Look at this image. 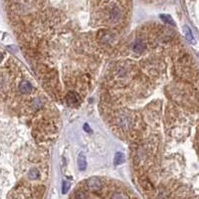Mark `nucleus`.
<instances>
[{"label":"nucleus","mask_w":199,"mask_h":199,"mask_svg":"<svg viewBox=\"0 0 199 199\" xmlns=\"http://www.w3.org/2000/svg\"><path fill=\"white\" fill-rule=\"evenodd\" d=\"M87 189H89L90 191H98L102 188V181L100 177H91L88 180H86L85 183Z\"/></svg>","instance_id":"f257e3e1"},{"label":"nucleus","mask_w":199,"mask_h":199,"mask_svg":"<svg viewBox=\"0 0 199 199\" xmlns=\"http://www.w3.org/2000/svg\"><path fill=\"white\" fill-rule=\"evenodd\" d=\"M66 101H67V104L69 105H71V107H76V105H78L80 104L81 99H80V96H79L78 93L69 92L67 94Z\"/></svg>","instance_id":"f03ea898"},{"label":"nucleus","mask_w":199,"mask_h":199,"mask_svg":"<svg viewBox=\"0 0 199 199\" xmlns=\"http://www.w3.org/2000/svg\"><path fill=\"white\" fill-rule=\"evenodd\" d=\"M19 91L22 93V94H25V95L30 94V93L33 91V87L28 81H26V80L21 81L19 84Z\"/></svg>","instance_id":"7ed1b4c3"},{"label":"nucleus","mask_w":199,"mask_h":199,"mask_svg":"<svg viewBox=\"0 0 199 199\" xmlns=\"http://www.w3.org/2000/svg\"><path fill=\"white\" fill-rule=\"evenodd\" d=\"M77 163H78L79 169L82 170V171H84V170L87 168V158H86V155L84 154V152H81V153L78 155Z\"/></svg>","instance_id":"20e7f679"},{"label":"nucleus","mask_w":199,"mask_h":199,"mask_svg":"<svg viewBox=\"0 0 199 199\" xmlns=\"http://www.w3.org/2000/svg\"><path fill=\"white\" fill-rule=\"evenodd\" d=\"M144 48H145V44L141 39L135 40V41L132 43V49H133V51L136 53H142L144 51Z\"/></svg>","instance_id":"39448f33"},{"label":"nucleus","mask_w":199,"mask_h":199,"mask_svg":"<svg viewBox=\"0 0 199 199\" xmlns=\"http://www.w3.org/2000/svg\"><path fill=\"white\" fill-rule=\"evenodd\" d=\"M120 18V10L119 7H114L111 8L110 11V20L111 22H117Z\"/></svg>","instance_id":"423d86ee"},{"label":"nucleus","mask_w":199,"mask_h":199,"mask_svg":"<svg viewBox=\"0 0 199 199\" xmlns=\"http://www.w3.org/2000/svg\"><path fill=\"white\" fill-rule=\"evenodd\" d=\"M183 32H184L185 37H186V39L188 40V42L194 43V36H193V34H192V31L190 28L188 26H184L183 27Z\"/></svg>","instance_id":"0eeeda50"},{"label":"nucleus","mask_w":199,"mask_h":199,"mask_svg":"<svg viewBox=\"0 0 199 199\" xmlns=\"http://www.w3.org/2000/svg\"><path fill=\"white\" fill-rule=\"evenodd\" d=\"M160 19L163 21L164 23H167V24H170L171 26H175V23H174V21L172 19V17L170 16V15H165V14H160L159 15Z\"/></svg>","instance_id":"6e6552de"},{"label":"nucleus","mask_w":199,"mask_h":199,"mask_svg":"<svg viewBox=\"0 0 199 199\" xmlns=\"http://www.w3.org/2000/svg\"><path fill=\"white\" fill-rule=\"evenodd\" d=\"M124 161V155L123 152H117L114 155V164L116 165H120V164L123 163Z\"/></svg>","instance_id":"1a4fd4ad"},{"label":"nucleus","mask_w":199,"mask_h":199,"mask_svg":"<svg viewBox=\"0 0 199 199\" xmlns=\"http://www.w3.org/2000/svg\"><path fill=\"white\" fill-rule=\"evenodd\" d=\"M28 177H29L30 179H32V180L37 179L39 177V171L36 168H32L29 172H28Z\"/></svg>","instance_id":"9d476101"},{"label":"nucleus","mask_w":199,"mask_h":199,"mask_svg":"<svg viewBox=\"0 0 199 199\" xmlns=\"http://www.w3.org/2000/svg\"><path fill=\"white\" fill-rule=\"evenodd\" d=\"M70 187H71V183L69 181H67V180L63 181V186H62V193L66 194L67 192L69 191Z\"/></svg>","instance_id":"9b49d317"},{"label":"nucleus","mask_w":199,"mask_h":199,"mask_svg":"<svg viewBox=\"0 0 199 199\" xmlns=\"http://www.w3.org/2000/svg\"><path fill=\"white\" fill-rule=\"evenodd\" d=\"M113 39V36L111 35L110 33H105L104 36L102 37V42H111V40Z\"/></svg>","instance_id":"f8f14e48"},{"label":"nucleus","mask_w":199,"mask_h":199,"mask_svg":"<svg viewBox=\"0 0 199 199\" xmlns=\"http://www.w3.org/2000/svg\"><path fill=\"white\" fill-rule=\"evenodd\" d=\"M84 129H85L86 132H92L91 129H90V126H89V124H85V126H84Z\"/></svg>","instance_id":"ddd939ff"},{"label":"nucleus","mask_w":199,"mask_h":199,"mask_svg":"<svg viewBox=\"0 0 199 199\" xmlns=\"http://www.w3.org/2000/svg\"><path fill=\"white\" fill-rule=\"evenodd\" d=\"M113 197H124V195H123V194H114V195H113Z\"/></svg>","instance_id":"4468645a"},{"label":"nucleus","mask_w":199,"mask_h":199,"mask_svg":"<svg viewBox=\"0 0 199 199\" xmlns=\"http://www.w3.org/2000/svg\"><path fill=\"white\" fill-rule=\"evenodd\" d=\"M105 1H108V0H105Z\"/></svg>","instance_id":"2eb2a0df"}]
</instances>
